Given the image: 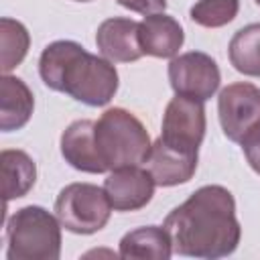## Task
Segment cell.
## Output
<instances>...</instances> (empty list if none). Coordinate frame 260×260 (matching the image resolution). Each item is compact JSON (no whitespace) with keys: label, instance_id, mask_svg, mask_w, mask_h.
<instances>
[{"label":"cell","instance_id":"obj_1","mask_svg":"<svg viewBox=\"0 0 260 260\" xmlns=\"http://www.w3.org/2000/svg\"><path fill=\"white\" fill-rule=\"evenodd\" d=\"M162 228L173 252L189 258H225L236 252L242 238L236 199L221 185H203L193 191L167 213Z\"/></svg>","mask_w":260,"mask_h":260},{"label":"cell","instance_id":"obj_2","mask_svg":"<svg viewBox=\"0 0 260 260\" xmlns=\"http://www.w3.org/2000/svg\"><path fill=\"white\" fill-rule=\"evenodd\" d=\"M39 75L49 89L67 93L91 108L110 104L120 83L112 61L91 55L79 43L65 39L53 41L43 49Z\"/></svg>","mask_w":260,"mask_h":260},{"label":"cell","instance_id":"obj_3","mask_svg":"<svg viewBox=\"0 0 260 260\" xmlns=\"http://www.w3.org/2000/svg\"><path fill=\"white\" fill-rule=\"evenodd\" d=\"M93 140L108 171L146 162L152 146L144 124L124 108H108L95 120Z\"/></svg>","mask_w":260,"mask_h":260},{"label":"cell","instance_id":"obj_4","mask_svg":"<svg viewBox=\"0 0 260 260\" xmlns=\"http://www.w3.org/2000/svg\"><path fill=\"white\" fill-rule=\"evenodd\" d=\"M61 221L41 205L16 209L6 221L8 260H57L61 256Z\"/></svg>","mask_w":260,"mask_h":260},{"label":"cell","instance_id":"obj_5","mask_svg":"<svg viewBox=\"0 0 260 260\" xmlns=\"http://www.w3.org/2000/svg\"><path fill=\"white\" fill-rule=\"evenodd\" d=\"M112 205L104 191L93 183H69L55 199V215L61 225L79 236H89L106 228Z\"/></svg>","mask_w":260,"mask_h":260},{"label":"cell","instance_id":"obj_6","mask_svg":"<svg viewBox=\"0 0 260 260\" xmlns=\"http://www.w3.org/2000/svg\"><path fill=\"white\" fill-rule=\"evenodd\" d=\"M169 81L175 95L207 102L221 83V73L213 57L203 51L177 55L169 63Z\"/></svg>","mask_w":260,"mask_h":260},{"label":"cell","instance_id":"obj_7","mask_svg":"<svg viewBox=\"0 0 260 260\" xmlns=\"http://www.w3.org/2000/svg\"><path fill=\"white\" fill-rule=\"evenodd\" d=\"M205 128H207V120H205L203 102L185 95H175L165 108L162 128L158 138L169 146L199 154Z\"/></svg>","mask_w":260,"mask_h":260},{"label":"cell","instance_id":"obj_8","mask_svg":"<svg viewBox=\"0 0 260 260\" xmlns=\"http://www.w3.org/2000/svg\"><path fill=\"white\" fill-rule=\"evenodd\" d=\"M217 114L223 134L240 142L244 134L260 122V87L248 81L230 83L219 91Z\"/></svg>","mask_w":260,"mask_h":260},{"label":"cell","instance_id":"obj_9","mask_svg":"<svg viewBox=\"0 0 260 260\" xmlns=\"http://www.w3.org/2000/svg\"><path fill=\"white\" fill-rule=\"evenodd\" d=\"M154 187L152 175L148 169H140V165L114 169L104 181V191L116 211H138L146 207L154 195Z\"/></svg>","mask_w":260,"mask_h":260},{"label":"cell","instance_id":"obj_10","mask_svg":"<svg viewBox=\"0 0 260 260\" xmlns=\"http://www.w3.org/2000/svg\"><path fill=\"white\" fill-rule=\"evenodd\" d=\"M197 152H187L175 146L165 144L160 138H156L150 146L146 169L152 175L156 187H175L183 185L193 179L197 171Z\"/></svg>","mask_w":260,"mask_h":260},{"label":"cell","instance_id":"obj_11","mask_svg":"<svg viewBox=\"0 0 260 260\" xmlns=\"http://www.w3.org/2000/svg\"><path fill=\"white\" fill-rule=\"evenodd\" d=\"M138 26L140 22L132 18H106L95 32V45L102 53L112 63H132L138 61L144 53L138 41Z\"/></svg>","mask_w":260,"mask_h":260},{"label":"cell","instance_id":"obj_12","mask_svg":"<svg viewBox=\"0 0 260 260\" xmlns=\"http://www.w3.org/2000/svg\"><path fill=\"white\" fill-rule=\"evenodd\" d=\"M138 41L144 55L158 59H173L183 47L185 32L177 18L165 12H156L144 16V20L140 22Z\"/></svg>","mask_w":260,"mask_h":260},{"label":"cell","instance_id":"obj_13","mask_svg":"<svg viewBox=\"0 0 260 260\" xmlns=\"http://www.w3.org/2000/svg\"><path fill=\"white\" fill-rule=\"evenodd\" d=\"M93 120H75L71 122L63 134H61V154L65 162H69L73 169L81 173H106L108 169L104 167L95 140H93Z\"/></svg>","mask_w":260,"mask_h":260},{"label":"cell","instance_id":"obj_14","mask_svg":"<svg viewBox=\"0 0 260 260\" xmlns=\"http://www.w3.org/2000/svg\"><path fill=\"white\" fill-rule=\"evenodd\" d=\"M35 110V98L28 85L14 75L0 77V130L12 132L26 126Z\"/></svg>","mask_w":260,"mask_h":260},{"label":"cell","instance_id":"obj_15","mask_svg":"<svg viewBox=\"0 0 260 260\" xmlns=\"http://www.w3.org/2000/svg\"><path fill=\"white\" fill-rule=\"evenodd\" d=\"M120 258L167 260L173 256V244L162 225H142L122 236Z\"/></svg>","mask_w":260,"mask_h":260},{"label":"cell","instance_id":"obj_16","mask_svg":"<svg viewBox=\"0 0 260 260\" xmlns=\"http://www.w3.org/2000/svg\"><path fill=\"white\" fill-rule=\"evenodd\" d=\"M0 167H2L4 203L8 205L12 199L24 197L32 189L37 181V165L24 150L4 148L0 152Z\"/></svg>","mask_w":260,"mask_h":260},{"label":"cell","instance_id":"obj_17","mask_svg":"<svg viewBox=\"0 0 260 260\" xmlns=\"http://www.w3.org/2000/svg\"><path fill=\"white\" fill-rule=\"evenodd\" d=\"M228 55L236 71L260 77V22H252L236 30L230 41Z\"/></svg>","mask_w":260,"mask_h":260},{"label":"cell","instance_id":"obj_18","mask_svg":"<svg viewBox=\"0 0 260 260\" xmlns=\"http://www.w3.org/2000/svg\"><path fill=\"white\" fill-rule=\"evenodd\" d=\"M0 41H2V73H10L22 63L30 47V35L26 26L14 18L4 16L0 20Z\"/></svg>","mask_w":260,"mask_h":260},{"label":"cell","instance_id":"obj_19","mask_svg":"<svg viewBox=\"0 0 260 260\" xmlns=\"http://www.w3.org/2000/svg\"><path fill=\"white\" fill-rule=\"evenodd\" d=\"M240 10V0H197L189 16L195 24L205 28H219L230 24Z\"/></svg>","mask_w":260,"mask_h":260},{"label":"cell","instance_id":"obj_20","mask_svg":"<svg viewBox=\"0 0 260 260\" xmlns=\"http://www.w3.org/2000/svg\"><path fill=\"white\" fill-rule=\"evenodd\" d=\"M240 144H242V152H244L248 165L252 167L254 173L260 175V122L254 124L244 134V138L240 140Z\"/></svg>","mask_w":260,"mask_h":260},{"label":"cell","instance_id":"obj_21","mask_svg":"<svg viewBox=\"0 0 260 260\" xmlns=\"http://www.w3.org/2000/svg\"><path fill=\"white\" fill-rule=\"evenodd\" d=\"M120 6L138 12V14H156V12H165L167 8V0H118Z\"/></svg>","mask_w":260,"mask_h":260},{"label":"cell","instance_id":"obj_22","mask_svg":"<svg viewBox=\"0 0 260 260\" xmlns=\"http://www.w3.org/2000/svg\"><path fill=\"white\" fill-rule=\"evenodd\" d=\"M75 2H89V0H75Z\"/></svg>","mask_w":260,"mask_h":260},{"label":"cell","instance_id":"obj_23","mask_svg":"<svg viewBox=\"0 0 260 260\" xmlns=\"http://www.w3.org/2000/svg\"><path fill=\"white\" fill-rule=\"evenodd\" d=\"M256 4H258V6H260V0H256Z\"/></svg>","mask_w":260,"mask_h":260}]
</instances>
